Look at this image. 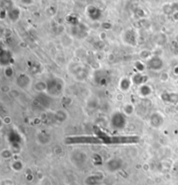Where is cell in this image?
<instances>
[{
    "mask_svg": "<svg viewBox=\"0 0 178 185\" xmlns=\"http://www.w3.org/2000/svg\"><path fill=\"white\" fill-rule=\"evenodd\" d=\"M35 89L37 90V92H44L46 89H48V85L45 82H37L35 84Z\"/></svg>",
    "mask_w": 178,
    "mask_h": 185,
    "instance_id": "cell-2",
    "label": "cell"
},
{
    "mask_svg": "<svg viewBox=\"0 0 178 185\" xmlns=\"http://www.w3.org/2000/svg\"><path fill=\"white\" fill-rule=\"evenodd\" d=\"M43 185H52V182L49 178H44V180H43Z\"/></svg>",
    "mask_w": 178,
    "mask_h": 185,
    "instance_id": "cell-5",
    "label": "cell"
},
{
    "mask_svg": "<svg viewBox=\"0 0 178 185\" xmlns=\"http://www.w3.org/2000/svg\"><path fill=\"white\" fill-rule=\"evenodd\" d=\"M122 163H120L118 159H112L107 163V168L110 171H116L121 167Z\"/></svg>",
    "mask_w": 178,
    "mask_h": 185,
    "instance_id": "cell-1",
    "label": "cell"
},
{
    "mask_svg": "<svg viewBox=\"0 0 178 185\" xmlns=\"http://www.w3.org/2000/svg\"><path fill=\"white\" fill-rule=\"evenodd\" d=\"M2 152H4V153H5V156H4L3 158H4V159H6V158H10L11 157V152H10V151H8V150H4V151H2Z\"/></svg>",
    "mask_w": 178,
    "mask_h": 185,
    "instance_id": "cell-4",
    "label": "cell"
},
{
    "mask_svg": "<svg viewBox=\"0 0 178 185\" xmlns=\"http://www.w3.org/2000/svg\"><path fill=\"white\" fill-rule=\"evenodd\" d=\"M11 168L15 171H20L23 169V163L20 161H15L11 164Z\"/></svg>",
    "mask_w": 178,
    "mask_h": 185,
    "instance_id": "cell-3",
    "label": "cell"
}]
</instances>
